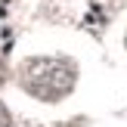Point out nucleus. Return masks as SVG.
Segmentation results:
<instances>
[{"label": "nucleus", "mask_w": 127, "mask_h": 127, "mask_svg": "<svg viewBox=\"0 0 127 127\" xmlns=\"http://www.w3.org/2000/svg\"><path fill=\"white\" fill-rule=\"evenodd\" d=\"M74 65L68 59H56V56H40V59H28L19 71V81L22 87L37 99H47V102H56V99L68 96L74 87Z\"/></svg>", "instance_id": "nucleus-1"}, {"label": "nucleus", "mask_w": 127, "mask_h": 127, "mask_svg": "<svg viewBox=\"0 0 127 127\" xmlns=\"http://www.w3.org/2000/svg\"><path fill=\"white\" fill-rule=\"evenodd\" d=\"M0 127H12V115L6 112V105L0 102Z\"/></svg>", "instance_id": "nucleus-2"}, {"label": "nucleus", "mask_w": 127, "mask_h": 127, "mask_svg": "<svg viewBox=\"0 0 127 127\" xmlns=\"http://www.w3.org/2000/svg\"><path fill=\"white\" fill-rule=\"evenodd\" d=\"M3 78H6V65H3V59H0V84H3Z\"/></svg>", "instance_id": "nucleus-3"}]
</instances>
